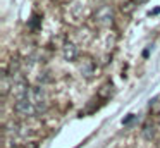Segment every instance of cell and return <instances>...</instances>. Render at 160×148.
Here are the masks:
<instances>
[{
    "label": "cell",
    "instance_id": "cell-1",
    "mask_svg": "<svg viewBox=\"0 0 160 148\" xmlns=\"http://www.w3.org/2000/svg\"><path fill=\"white\" fill-rule=\"evenodd\" d=\"M14 109H16V112L19 114V115H24V117H31V115H35L38 110H36V107L33 105V102L29 98H26V100H18L16 102V105H14Z\"/></svg>",
    "mask_w": 160,
    "mask_h": 148
},
{
    "label": "cell",
    "instance_id": "cell-2",
    "mask_svg": "<svg viewBox=\"0 0 160 148\" xmlns=\"http://www.w3.org/2000/svg\"><path fill=\"white\" fill-rule=\"evenodd\" d=\"M29 100L33 102V105L36 107V110H45V91L40 86H35L29 91Z\"/></svg>",
    "mask_w": 160,
    "mask_h": 148
},
{
    "label": "cell",
    "instance_id": "cell-3",
    "mask_svg": "<svg viewBox=\"0 0 160 148\" xmlns=\"http://www.w3.org/2000/svg\"><path fill=\"white\" fill-rule=\"evenodd\" d=\"M29 91L31 89H28V83L24 79H19V81L12 83V93H14V96L18 100H26L29 96Z\"/></svg>",
    "mask_w": 160,
    "mask_h": 148
},
{
    "label": "cell",
    "instance_id": "cell-4",
    "mask_svg": "<svg viewBox=\"0 0 160 148\" xmlns=\"http://www.w3.org/2000/svg\"><path fill=\"white\" fill-rule=\"evenodd\" d=\"M112 17H114V14H112V9L108 5H103L97 10V21L100 24H103V26L112 23Z\"/></svg>",
    "mask_w": 160,
    "mask_h": 148
},
{
    "label": "cell",
    "instance_id": "cell-5",
    "mask_svg": "<svg viewBox=\"0 0 160 148\" xmlns=\"http://www.w3.org/2000/svg\"><path fill=\"white\" fill-rule=\"evenodd\" d=\"M76 55H78V50H76V47L74 45H66L64 47V57L67 59V60H74L76 59Z\"/></svg>",
    "mask_w": 160,
    "mask_h": 148
},
{
    "label": "cell",
    "instance_id": "cell-6",
    "mask_svg": "<svg viewBox=\"0 0 160 148\" xmlns=\"http://www.w3.org/2000/svg\"><path fill=\"white\" fill-rule=\"evenodd\" d=\"M81 72H83L84 76H88V78H90V76L93 74V64H91L90 60H84L83 64H81Z\"/></svg>",
    "mask_w": 160,
    "mask_h": 148
},
{
    "label": "cell",
    "instance_id": "cell-7",
    "mask_svg": "<svg viewBox=\"0 0 160 148\" xmlns=\"http://www.w3.org/2000/svg\"><path fill=\"white\" fill-rule=\"evenodd\" d=\"M153 134H155V131H153V126H150V124H146L145 129H143V136L146 138V140H152Z\"/></svg>",
    "mask_w": 160,
    "mask_h": 148
},
{
    "label": "cell",
    "instance_id": "cell-8",
    "mask_svg": "<svg viewBox=\"0 0 160 148\" xmlns=\"http://www.w3.org/2000/svg\"><path fill=\"white\" fill-rule=\"evenodd\" d=\"M38 23H40V17L33 16L31 21H29V28H31V29H38Z\"/></svg>",
    "mask_w": 160,
    "mask_h": 148
},
{
    "label": "cell",
    "instance_id": "cell-9",
    "mask_svg": "<svg viewBox=\"0 0 160 148\" xmlns=\"http://www.w3.org/2000/svg\"><path fill=\"white\" fill-rule=\"evenodd\" d=\"M131 120H132V115H128V117H126L124 120H122V124H129V122H131Z\"/></svg>",
    "mask_w": 160,
    "mask_h": 148
}]
</instances>
